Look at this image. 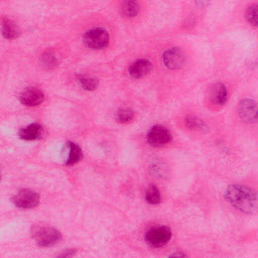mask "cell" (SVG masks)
Instances as JSON below:
<instances>
[{"mask_svg": "<svg viewBox=\"0 0 258 258\" xmlns=\"http://www.w3.org/2000/svg\"><path fill=\"white\" fill-rule=\"evenodd\" d=\"M224 196L233 207L243 213L254 214L257 212V192L250 187L231 184L226 189Z\"/></svg>", "mask_w": 258, "mask_h": 258, "instance_id": "6da1fadb", "label": "cell"}, {"mask_svg": "<svg viewBox=\"0 0 258 258\" xmlns=\"http://www.w3.org/2000/svg\"><path fill=\"white\" fill-rule=\"evenodd\" d=\"M31 234L36 243L43 247L53 246L61 238V234L59 230L43 224H37L32 226Z\"/></svg>", "mask_w": 258, "mask_h": 258, "instance_id": "7a4b0ae2", "label": "cell"}, {"mask_svg": "<svg viewBox=\"0 0 258 258\" xmlns=\"http://www.w3.org/2000/svg\"><path fill=\"white\" fill-rule=\"evenodd\" d=\"M172 232L166 225L154 226L148 229L145 234V241L152 248H159L166 244L171 239Z\"/></svg>", "mask_w": 258, "mask_h": 258, "instance_id": "3957f363", "label": "cell"}, {"mask_svg": "<svg viewBox=\"0 0 258 258\" xmlns=\"http://www.w3.org/2000/svg\"><path fill=\"white\" fill-rule=\"evenodd\" d=\"M84 44L88 48L102 49L109 43L110 37L108 31L102 27H95L87 31L83 38Z\"/></svg>", "mask_w": 258, "mask_h": 258, "instance_id": "277c9868", "label": "cell"}, {"mask_svg": "<svg viewBox=\"0 0 258 258\" xmlns=\"http://www.w3.org/2000/svg\"><path fill=\"white\" fill-rule=\"evenodd\" d=\"M39 194L35 191L27 188L20 189L12 198L14 205L21 209H32L36 207L39 203Z\"/></svg>", "mask_w": 258, "mask_h": 258, "instance_id": "5b68a950", "label": "cell"}, {"mask_svg": "<svg viewBox=\"0 0 258 258\" xmlns=\"http://www.w3.org/2000/svg\"><path fill=\"white\" fill-rule=\"evenodd\" d=\"M172 140L169 130L162 125L152 126L147 135V141L149 145L154 147H160L167 145Z\"/></svg>", "mask_w": 258, "mask_h": 258, "instance_id": "8992f818", "label": "cell"}, {"mask_svg": "<svg viewBox=\"0 0 258 258\" xmlns=\"http://www.w3.org/2000/svg\"><path fill=\"white\" fill-rule=\"evenodd\" d=\"M162 58L165 67L172 70L181 69L186 61L185 53L177 47H171L165 50L163 53Z\"/></svg>", "mask_w": 258, "mask_h": 258, "instance_id": "52a82bcc", "label": "cell"}, {"mask_svg": "<svg viewBox=\"0 0 258 258\" xmlns=\"http://www.w3.org/2000/svg\"><path fill=\"white\" fill-rule=\"evenodd\" d=\"M238 114L241 120L247 123H254L257 120V106L253 99H242L238 106Z\"/></svg>", "mask_w": 258, "mask_h": 258, "instance_id": "ba28073f", "label": "cell"}, {"mask_svg": "<svg viewBox=\"0 0 258 258\" xmlns=\"http://www.w3.org/2000/svg\"><path fill=\"white\" fill-rule=\"evenodd\" d=\"M43 92L35 87H28L21 94L20 101L23 105L33 107L39 105L44 100Z\"/></svg>", "mask_w": 258, "mask_h": 258, "instance_id": "9c48e42d", "label": "cell"}, {"mask_svg": "<svg viewBox=\"0 0 258 258\" xmlns=\"http://www.w3.org/2000/svg\"><path fill=\"white\" fill-rule=\"evenodd\" d=\"M152 62L147 58H140L132 62L128 67L130 76L135 79L141 78L148 74L152 69Z\"/></svg>", "mask_w": 258, "mask_h": 258, "instance_id": "30bf717a", "label": "cell"}, {"mask_svg": "<svg viewBox=\"0 0 258 258\" xmlns=\"http://www.w3.org/2000/svg\"><path fill=\"white\" fill-rule=\"evenodd\" d=\"M209 99L211 102L217 105L225 104L228 100V90L226 86L221 82L213 84L209 90Z\"/></svg>", "mask_w": 258, "mask_h": 258, "instance_id": "8fae6325", "label": "cell"}, {"mask_svg": "<svg viewBox=\"0 0 258 258\" xmlns=\"http://www.w3.org/2000/svg\"><path fill=\"white\" fill-rule=\"evenodd\" d=\"M43 132V129L40 124L32 123L20 128L18 132V136L25 141H35L42 137Z\"/></svg>", "mask_w": 258, "mask_h": 258, "instance_id": "7c38bea8", "label": "cell"}, {"mask_svg": "<svg viewBox=\"0 0 258 258\" xmlns=\"http://www.w3.org/2000/svg\"><path fill=\"white\" fill-rule=\"evenodd\" d=\"M67 146L69 152L65 164L68 166L73 165L82 159L83 152L80 146L73 142L68 141Z\"/></svg>", "mask_w": 258, "mask_h": 258, "instance_id": "4fadbf2b", "label": "cell"}, {"mask_svg": "<svg viewBox=\"0 0 258 258\" xmlns=\"http://www.w3.org/2000/svg\"><path fill=\"white\" fill-rule=\"evenodd\" d=\"M2 31L4 37L8 39L16 38L20 34L17 26L7 18H4L2 21Z\"/></svg>", "mask_w": 258, "mask_h": 258, "instance_id": "5bb4252c", "label": "cell"}, {"mask_svg": "<svg viewBox=\"0 0 258 258\" xmlns=\"http://www.w3.org/2000/svg\"><path fill=\"white\" fill-rule=\"evenodd\" d=\"M121 13L126 18H134L137 16L140 11V7L137 1H125L121 5Z\"/></svg>", "mask_w": 258, "mask_h": 258, "instance_id": "9a60e30c", "label": "cell"}, {"mask_svg": "<svg viewBox=\"0 0 258 258\" xmlns=\"http://www.w3.org/2000/svg\"><path fill=\"white\" fill-rule=\"evenodd\" d=\"M145 198L147 202L152 205H158L161 202V195L158 187L150 184L147 188Z\"/></svg>", "mask_w": 258, "mask_h": 258, "instance_id": "2e32d148", "label": "cell"}, {"mask_svg": "<svg viewBox=\"0 0 258 258\" xmlns=\"http://www.w3.org/2000/svg\"><path fill=\"white\" fill-rule=\"evenodd\" d=\"M78 79L82 88L87 91H93L98 86L97 79L91 77L80 75L78 77Z\"/></svg>", "mask_w": 258, "mask_h": 258, "instance_id": "e0dca14e", "label": "cell"}, {"mask_svg": "<svg viewBox=\"0 0 258 258\" xmlns=\"http://www.w3.org/2000/svg\"><path fill=\"white\" fill-rule=\"evenodd\" d=\"M135 113L130 108H122L119 110L116 115V120L120 123L124 124L131 122L134 119Z\"/></svg>", "mask_w": 258, "mask_h": 258, "instance_id": "ac0fdd59", "label": "cell"}, {"mask_svg": "<svg viewBox=\"0 0 258 258\" xmlns=\"http://www.w3.org/2000/svg\"><path fill=\"white\" fill-rule=\"evenodd\" d=\"M184 122L185 125L187 128L192 130L202 129L205 126L204 121L194 115L187 116L185 117Z\"/></svg>", "mask_w": 258, "mask_h": 258, "instance_id": "d6986e66", "label": "cell"}, {"mask_svg": "<svg viewBox=\"0 0 258 258\" xmlns=\"http://www.w3.org/2000/svg\"><path fill=\"white\" fill-rule=\"evenodd\" d=\"M257 5L252 4L249 6L245 12V17L248 23L253 26L257 25Z\"/></svg>", "mask_w": 258, "mask_h": 258, "instance_id": "ffe728a7", "label": "cell"}, {"mask_svg": "<svg viewBox=\"0 0 258 258\" xmlns=\"http://www.w3.org/2000/svg\"><path fill=\"white\" fill-rule=\"evenodd\" d=\"M76 251L74 249H68L63 251L60 254V257H70L75 254Z\"/></svg>", "mask_w": 258, "mask_h": 258, "instance_id": "44dd1931", "label": "cell"}, {"mask_svg": "<svg viewBox=\"0 0 258 258\" xmlns=\"http://www.w3.org/2000/svg\"><path fill=\"white\" fill-rule=\"evenodd\" d=\"M170 257H185L184 254L181 252H177L176 253H174L172 254V255L169 256Z\"/></svg>", "mask_w": 258, "mask_h": 258, "instance_id": "7402d4cb", "label": "cell"}]
</instances>
